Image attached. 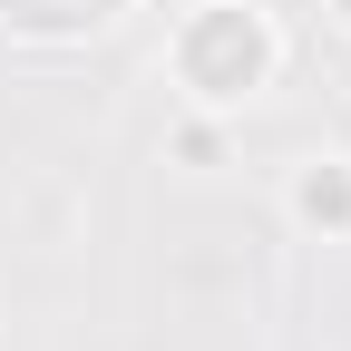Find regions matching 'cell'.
<instances>
[{
	"mask_svg": "<svg viewBox=\"0 0 351 351\" xmlns=\"http://www.w3.org/2000/svg\"><path fill=\"white\" fill-rule=\"evenodd\" d=\"M176 78H186L205 108L254 98V88L274 78V29H263V10H244V0L186 10V20H176Z\"/></svg>",
	"mask_w": 351,
	"mask_h": 351,
	"instance_id": "obj_1",
	"label": "cell"
},
{
	"mask_svg": "<svg viewBox=\"0 0 351 351\" xmlns=\"http://www.w3.org/2000/svg\"><path fill=\"white\" fill-rule=\"evenodd\" d=\"M117 10H127V0H0V29H10V39H49V49H59V39H98Z\"/></svg>",
	"mask_w": 351,
	"mask_h": 351,
	"instance_id": "obj_2",
	"label": "cell"
},
{
	"mask_svg": "<svg viewBox=\"0 0 351 351\" xmlns=\"http://www.w3.org/2000/svg\"><path fill=\"white\" fill-rule=\"evenodd\" d=\"M293 215L322 225V234H351V166L341 156H313V166L293 176Z\"/></svg>",
	"mask_w": 351,
	"mask_h": 351,
	"instance_id": "obj_3",
	"label": "cell"
},
{
	"mask_svg": "<svg viewBox=\"0 0 351 351\" xmlns=\"http://www.w3.org/2000/svg\"><path fill=\"white\" fill-rule=\"evenodd\" d=\"M332 20H341V29H351V0H332Z\"/></svg>",
	"mask_w": 351,
	"mask_h": 351,
	"instance_id": "obj_4",
	"label": "cell"
}]
</instances>
